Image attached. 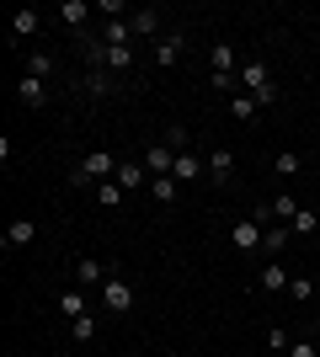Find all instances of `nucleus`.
Segmentation results:
<instances>
[{"mask_svg": "<svg viewBox=\"0 0 320 357\" xmlns=\"http://www.w3.org/2000/svg\"><path fill=\"white\" fill-rule=\"evenodd\" d=\"M112 176H118V155H112V149H91V155L75 165L70 187H102V181H112Z\"/></svg>", "mask_w": 320, "mask_h": 357, "instance_id": "1", "label": "nucleus"}, {"mask_svg": "<svg viewBox=\"0 0 320 357\" xmlns=\"http://www.w3.org/2000/svg\"><path fill=\"white\" fill-rule=\"evenodd\" d=\"M241 91H245V96H257V107H273L277 102V80L267 75V64H261V59H245L241 64Z\"/></svg>", "mask_w": 320, "mask_h": 357, "instance_id": "2", "label": "nucleus"}, {"mask_svg": "<svg viewBox=\"0 0 320 357\" xmlns=\"http://www.w3.org/2000/svg\"><path fill=\"white\" fill-rule=\"evenodd\" d=\"M102 310H107V314H128V310H134V283L112 272V278L102 283Z\"/></svg>", "mask_w": 320, "mask_h": 357, "instance_id": "3", "label": "nucleus"}, {"mask_svg": "<svg viewBox=\"0 0 320 357\" xmlns=\"http://www.w3.org/2000/svg\"><path fill=\"white\" fill-rule=\"evenodd\" d=\"M128 22H134V38H166V11H160V6H144V11H134Z\"/></svg>", "mask_w": 320, "mask_h": 357, "instance_id": "4", "label": "nucleus"}, {"mask_svg": "<svg viewBox=\"0 0 320 357\" xmlns=\"http://www.w3.org/2000/svg\"><path fill=\"white\" fill-rule=\"evenodd\" d=\"M182 48H187V32H166V38H155V54H150V64L171 70V64L182 59Z\"/></svg>", "mask_w": 320, "mask_h": 357, "instance_id": "5", "label": "nucleus"}, {"mask_svg": "<svg viewBox=\"0 0 320 357\" xmlns=\"http://www.w3.org/2000/svg\"><path fill=\"white\" fill-rule=\"evenodd\" d=\"M203 171H208V160H203L198 149H182V155H176V165H171V176L182 181V187H192V181H203Z\"/></svg>", "mask_w": 320, "mask_h": 357, "instance_id": "6", "label": "nucleus"}, {"mask_svg": "<svg viewBox=\"0 0 320 357\" xmlns=\"http://www.w3.org/2000/svg\"><path fill=\"white\" fill-rule=\"evenodd\" d=\"M229 245H235V251H257V245H261V224L257 219L229 224Z\"/></svg>", "mask_w": 320, "mask_h": 357, "instance_id": "7", "label": "nucleus"}, {"mask_svg": "<svg viewBox=\"0 0 320 357\" xmlns=\"http://www.w3.org/2000/svg\"><path fill=\"white\" fill-rule=\"evenodd\" d=\"M16 102H22V107H43V102H48V80L22 75V80H16Z\"/></svg>", "mask_w": 320, "mask_h": 357, "instance_id": "8", "label": "nucleus"}, {"mask_svg": "<svg viewBox=\"0 0 320 357\" xmlns=\"http://www.w3.org/2000/svg\"><path fill=\"white\" fill-rule=\"evenodd\" d=\"M171 165H176V149L171 144H150L144 149V171H150V176H171Z\"/></svg>", "mask_w": 320, "mask_h": 357, "instance_id": "9", "label": "nucleus"}, {"mask_svg": "<svg viewBox=\"0 0 320 357\" xmlns=\"http://www.w3.org/2000/svg\"><path fill=\"white\" fill-rule=\"evenodd\" d=\"M112 278V267H102L96 256H86V261H75V288H96V283H107Z\"/></svg>", "mask_w": 320, "mask_h": 357, "instance_id": "10", "label": "nucleus"}, {"mask_svg": "<svg viewBox=\"0 0 320 357\" xmlns=\"http://www.w3.org/2000/svg\"><path fill=\"white\" fill-rule=\"evenodd\" d=\"M294 213H299V197L294 192H277L273 203H267V224H294Z\"/></svg>", "mask_w": 320, "mask_h": 357, "instance_id": "11", "label": "nucleus"}, {"mask_svg": "<svg viewBox=\"0 0 320 357\" xmlns=\"http://www.w3.org/2000/svg\"><path fill=\"white\" fill-rule=\"evenodd\" d=\"M112 181H118L123 192H128V187H150V171H144L139 160H118V176Z\"/></svg>", "mask_w": 320, "mask_h": 357, "instance_id": "12", "label": "nucleus"}, {"mask_svg": "<svg viewBox=\"0 0 320 357\" xmlns=\"http://www.w3.org/2000/svg\"><path fill=\"white\" fill-rule=\"evenodd\" d=\"M208 64H213V75H241V54H235L229 43H213Z\"/></svg>", "mask_w": 320, "mask_h": 357, "instance_id": "13", "label": "nucleus"}, {"mask_svg": "<svg viewBox=\"0 0 320 357\" xmlns=\"http://www.w3.org/2000/svg\"><path fill=\"white\" fill-rule=\"evenodd\" d=\"M261 288H267V294H289V267H277V261H267V267H261V278H257Z\"/></svg>", "mask_w": 320, "mask_h": 357, "instance_id": "14", "label": "nucleus"}, {"mask_svg": "<svg viewBox=\"0 0 320 357\" xmlns=\"http://www.w3.org/2000/svg\"><path fill=\"white\" fill-rule=\"evenodd\" d=\"M38 27H43V11H32V6H22V11L11 16V38H32Z\"/></svg>", "mask_w": 320, "mask_h": 357, "instance_id": "15", "label": "nucleus"}, {"mask_svg": "<svg viewBox=\"0 0 320 357\" xmlns=\"http://www.w3.org/2000/svg\"><path fill=\"white\" fill-rule=\"evenodd\" d=\"M86 16H91L86 0H64V6H59V22H64V27H75V32H86Z\"/></svg>", "mask_w": 320, "mask_h": 357, "instance_id": "16", "label": "nucleus"}, {"mask_svg": "<svg viewBox=\"0 0 320 357\" xmlns=\"http://www.w3.org/2000/svg\"><path fill=\"white\" fill-rule=\"evenodd\" d=\"M150 197L155 203H176V197H182V181L176 176H150Z\"/></svg>", "mask_w": 320, "mask_h": 357, "instance_id": "17", "label": "nucleus"}, {"mask_svg": "<svg viewBox=\"0 0 320 357\" xmlns=\"http://www.w3.org/2000/svg\"><path fill=\"white\" fill-rule=\"evenodd\" d=\"M59 314H70V320L91 314V304H86V288H70V294H59Z\"/></svg>", "mask_w": 320, "mask_h": 357, "instance_id": "18", "label": "nucleus"}, {"mask_svg": "<svg viewBox=\"0 0 320 357\" xmlns=\"http://www.w3.org/2000/svg\"><path fill=\"white\" fill-rule=\"evenodd\" d=\"M102 38H107V43H118V48H134V22H128V16H123V22H107Z\"/></svg>", "mask_w": 320, "mask_h": 357, "instance_id": "19", "label": "nucleus"}, {"mask_svg": "<svg viewBox=\"0 0 320 357\" xmlns=\"http://www.w3.org/2000/svg\"><path fill=\"white\" fill-rule=\"evenodd\" d=\"M289 240H294L289 224H267V229H261V245H267V256H277L283 245H289Z\"/></svg>", "mask_w": 320, "mask_h": 357, "instance_id": "20", "label": "nucleus"}, {"mask_svg": "<svg viewBox=\"0 0 320 357\" xmlns=\"http://www.w3.org/2000/svg\"><path fill=\"white\" fill-rule=\"evenodd\" d=\"M203 160H208V171H213L219 181L235 176V155H229V149H213V155H203Z\"/></svg>", "mask_w": 320, "mask_h": 357, "instance_id": "21", "label": "nucleus"}, {"mask_svg": "<svg viewBox=\"0 0 320 357\" xmlns=\"http://www.w3.org/2000/svg\"><path fill=\"white\" fill-rule=\"evenodd\" d=\"M32 235H38V224H32V219H11V224H6V245H27Z\"/></svg>", "mask_w": 320, "mask_h": 357, "instance_id": "22", "label": "nucleus"}, {"mask_svg": "<svg viewBox=\"0 0 320 357\" xmlns=\"http://www.w3.org/2000/svg\"><path fill=\"white\" fill-rule=\"evenodd\" d=\"M86 91H91V96H112V91H118V80H112L107 70H86Z\"/></svg>", "mask_w": 320, "mask_h": 357, "instance_id": "23", "label": "nucleus"}, {"mask_svg": "<svg viewBox=\"0 0 320 357\" xmlns=\"http://www.w3.org/2000/svg\"><path fill=\"white\" fill-rule=\"evenodd\" d=\"M273 171L277 176H299V171H305V155H299V149H283V155L273 160Z\"/></svg>", "mask_w": 320, "mask_h": 357, "instance_id": "24", "label": "nucleus"}, {"mask_svg": "<svg viewBox=\"0 0 320 357\" xmlns=\"http://www.w3.org/2000/svg\"><path fill=\"white\" fill-rule=\"evenodd\" d=\"M229 118L251 123V118H257V96H245V91H241V96H229Z\"/></svg>", "mask_w": 320, "mask_h": 357, "instance_id": "25", "label": "nucleus"}, {"mask_svg": "<svg viewBox=\"0 0 320 357\" xmlns=\"http://www.w3.org/2000/svg\"><path fill=\"white\" fill-rule=\"evenodd\" d=\"M27 75L48 80V75H54V54H43V48H32V54H27Z\"/></svg>", "mask_w": 320, "mask_h": 357, "instance_id": "26", "label": "nucleus"}, {"mask_svg": "<svg viewBox=\"0 0 320 357\" xmlns=\"http://www.w3.org/2000/svg\"><path fill=\"white\" fill-rule=\"evenodd\" d=\"M289 229H294V235H315V229H320V213H315V208H299Z\"/></svg>", "mask_w": 320, "mask_h": 357, "instance_id": "27", "label": "nucleus"}, {"mask_svg": "<svg viewBox=\"0 0 320 357\" xmlns=\"http://www.w3.org/2000/svg\"><path fill=\"white\" fill-rule=\"evenodd\" d=\"M96 203H102V208H123V187L118 181H102V187H96Z\"/></svg>", "mask_w": 320, "mask_h": 357, "instance_id": "28", "label": "nucleus"}, {"mask_svg": "<svg viewBox=\"0 0 320 357\" xmlns=\"http://www.w3.org/2000/svg\"><path fill=\"white\" fill-rule=\"evenodd\" d=\"M289 331H283V326H273V331H267V352H273V357H289Z\"/></svg>", "mask_w": 320, "mask_h": 357, "instance_id": "29", "label": "nucleus"}, {"mask_svg": "<svg viewBox=\"0 0 320 357\" xmlns=\"http://www.w3.org/2000/svg\"><path fill=\"white\" fill-rule=\"evenodd\" d=\"M70 336H75V342H91V336H96V314H80V320H70Z\"/></svg>", "mask_w": 320, "mask_h": 357, "instance_id": "30", "label": "nucleus"}, {"mask_svg": "<svg viewBox=\"0 0 320 357\" xmlns=\"http://www.w3.org/2000/svg\"><path fill=\"white\" fill-rule=\"evenodd\" d=\"M289 298H299V304H310V298H315V283H310V278H294V283H289Z\"/></svg>", "mask_w": 320, "mask_h": 357, "instance_id": "31", "label": "nucleus"}, {"mask_svg": "<svg viewBox=\"0 0 320 357\" xmlns=\"http://www.w3.org/2000/svg\"><path fill=\"white\" fill-rule=\"evenodd\" d=\"M96 11L112 16V22H123V11H128V6H123V0H96Z\"/></svg>", "mask_w": 320, "mask_h": 357, "instance_id": "32", "label": "nucleus"}, {"mask_svg": "<svg viewBox=\"0 0 320 357\" xmlns=\"http://www.w3.org/2000/svg\"><path fill=\"white\" fill-rule=\"evenodd\" d=\"M166 144H171V149H176V155H182V149H187V144H192V139H187V128H166Z\"/></svg>", "mask_w": 320, "mask_h": 357, "instance_id": "33", "label": "nucleus"}, {"mask_svg": "<svg viewBox=\"0 0 320 357\" xmlns=\"http://www.w3.org/2000/svg\"><path fill=\"white\" fill-rule=\"evenodd\" d=\"M289 357H320V352H315L310 342H294V347H289Z\"/></svg>", "mask_w": 320, "mask_h": 357, "instance_id": "34", "label": "nucleus"}]
</instances>
